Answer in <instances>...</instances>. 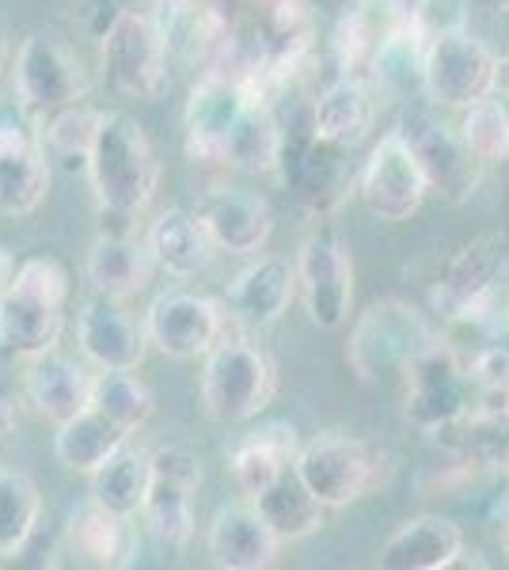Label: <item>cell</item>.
Returning <instances> with one entry per match:
<instances>
[{"label":"cell","mask_w":509,"mask_h":570,"mask_svg":"<svg viewBox=\"0 0 509 570\" xmlns=\"http://www.w3.org/2000/svg\"><path fill=\"white\" fill-rule=\"evenodd\" d=\"M88 187L104 217H137L149 209L160 183V160L145 126L126 110H107L88 156Z\"/></svg>","instance_id":"cell-1"},{"label":"cell","mask_w":509,"mask_h":570,"mask_svg":"<svg viewBox=\"0 0 509 570\" xmlns=\"http://www.w3.org/2000/svg\"><path fill=\"white\" fill-rule=\"evenodd\" d=\"M65 305H69V274L50 255L23 259L8 293L0 297V351L42 357L58 351L65 335Z\"/></svg>","instance_id":"cell-2"},{"label":"cell","mask_w":509,"mask_h":570,"mask_svg":"<svg viewBox=\"0 0 509 570\" xmlns=\"http://www.w3.org/2000/svg\"><path fill=\"white\" fill-rule=\"evenodd\" d=\"M277 373L266 351L252 338L225 335L206 354L202 370V407L217 426H247L274 400Z\"/></svg>","instance_id":"cell-3"},{"label":"cell","mask_w":509,"mask_h":570,"mask_svg":"<svg viewBox=\"0 0 509 570\" xmlns=\"http://www.w3.org/2000/svg\"><path fill=\"white\" fill-rule=\"evenodd\" d=\"M425 346H433V331L414 305L376 301L358 316L346 343V362L358 381L381 384L388 376L407 373Z\"/></svg>","instance_id":"cell-4"},{"label":"cell","mask_w":509,"mask_h":570,"mask_svg":"<svg viewBox=\"0 0 509 570\" xmlns=\"http://www.w3.org/2000/svg\"><path fill=\"white\" fill-rule=\"evenodd\" d=\"M293 472L327 510H342V505L365 499L381 483L384 453L369 445L365 438H354L346 430H327V434L304 441Z\"/></svg>","instance_id":"cell-5"},{"label":"cell","mask_w":509,"mask_h":570,"mask_svg":"<svg viewBox=\"0 0 509 570\" xmlns=\"http://www.w3.org/2000/svg\"><path fill=\"white\" fill-rule=\"evenodd\" d=\"M12 88L16 107L42 118L69 104H80L88 96L91 80L85 61L65 42L50 39V35H27L12 61Z\"/></svg>","instance_id":"cell-6"},{"label":"cell","mask_w":509,"mask_h":570,"mask_svg":"<svg viewBox=\"0 0 509 570\" xmlns=\"http://www.w3.org/2000/svg\"><path fill=\"white\" fill-rule=\"evenodd\" d=\"M168 39L149 8H126L104 39V72L129 99H156L168 80Z\"/></svg>","instance_id":"cell-7"},{"label":"cell","mask_w":509,"mask_h":570,"mask_svg":"<svg viewBox=\"0 0 509 570\" xmlns=\"http://www.w3.org/2000/svg\"><path fill=\"white\" fill-rule=\"evenodd\" d=\"M255 107L252 91L233 69L209 66L194 80L187 110H183V126H187V156L206 168H225L228 137L239 126V118Z\"/></svg>","instance_id":"cell-8"},{"label":"cell","mask_w":509,"mask_h":570,"mask_svg":"<svg viewBox=\"0 0 509 570\" xmlns=\"http://www.w3.org/2000/svg\"><path fill=\"white\" fill-rule=\"evenodd\" d=\"M297 289L304 312L320 331H339L354 305V259L339 228L320 225L297 252Z\"/></svg>","instance_id":"cell-9"},{"label":"cell","mask_w":509,"mask_h":570,"mask_svg":"<svg viewBox=\"0 0 509 570\" xmlns=\"http://www.w3.org/2000/svg\"><path fill=\"white\" fill-rule=\"evenodd\" d=\"M498 58L495 50L476 39L468 27L425 42L422 61V91L441 107H471L495 96Z\"/></svg>","instance_id":"cell-10"},{"label":"cell","mask_w":509,"mask_h":570,"mask_svg":"<svg viewBox=\"0 0 509 570\" xmlns=\"http://www.w3.org/2000/svg\"><path fill=\"white\" fill-rule=\"evenodd\" d=\"M50 195V153L42 118L0 110V217H31Z\"/></svg>","instance_id":"cell-11"},{"label":"cell","mask_w":509,"mask_h":570,"mask_svg":"<svg viewBox=\"0 0 509 570\" xmlns=\"http://www.w3.org/2000/svg\"><path fill=\"white\" fill-rule=\"evenodd\" d=\"M202 491V461L183 445H164L153 453V480L145 494V525L160 544L187 548L194 540V502Z\"/></svg>","instance_id":"cell-12"},{"label":"cell","mask_w":509,"mask_h":570,"mask_svg":"<svg viewBox=\"0 0 509 570\" xmlns=\"http://www.w3.org/2000/svg\"><path fill=\"white\" fill-rule=\"evenodd\" d=\"M358 190L369 214L376 220H388V225H400V220H411L419 214L430 179H425L419 156L411 153L400 130H388L376 141V149L369 153L365 168H361Z\"/></svg>","instance_id":"cell-13"},{"label":"cell","mask_w":509,"mask_h":570,"mask_svg":"<svg viewBox=\"0 0 509 570\" xmlns=\"http://www.w3.org/2000/svg\"><path fill=\"white\" fill-rule=\"evenodd\" d=\"M145 331H149L153 351L172 362H194L225 338V308L202 293L168 289L145 308Z\"/></svg>","instance_id":"cell-14"},{"label":"cell","mask_w":509,"mask_h":570,"mask_svg":"<svg viewBox=\"0 0 509 570\" xmlns=\"http://www.w3.org/2000/svg\"><path fill=\"white\" fill-rule=\"evenodd\" d=\"M395 130L407 137L411 153L419 156L430 190H438L449 202H468L476 195L479 179H483V160L468 149V141L460 134H452L446 122L411 110L395 122Z\"/></svg>","instance_id":"cell-15"},{"label":"cell","mask_w":509,"mask_h":570,"mask_svg":"<svg viewBox=\"0 0 509 570\" xmlns=\"http://www.w3.org/2000/svg\"><path fill=\"white\" fill-rule=\"evenodd\" d=\"M460 373L464 370H460L457 354H452L449 346H441V343L425 346L411 362V370L403 373L407 376V407H403L407 422L425 430V434H433V430H446L464 415L468 395H464V376Z\"/></svg>","instance_id":"cell-16"},{"label":"cell","mask_w":509,"mask_h":570,"mask_svg":"<svg viewBox=\"0 0 509 570\" xmlns=\"http://www.w3.org/2000/svg\"><path fill=\"white\" fill-rule=\"evenodd\" d=\"M209 563L221 570H266L277 563L282 537L252 499L217 505L206 532Z\"/></svg>","instance_id":"cell-17"},{"label":"cell","mask_w":509,"mask_h":570,"mask_svg":"<svg viewBox=\"0 0 509 570\" xmlns=\"http://www.w3.org/2000/svg\"><path fill=\"white\" fill-rule=\"evenodd\" d=\"M77 343L99 370H141L153 351L145 320H134L126 308H118L115 297H104V293L80 308Z\"/></svg>","instance_id":"cell-18"},{"label":"cell","mask_w":509,"mask_h":570,"mask_svg":"<svg viewBox=\"0 0 509 570\" xmlns=\"http://www.w3.org/2000/svg\"><path fill=\"white\" fill-rule=\"evenodd\" d=\"M297 263H285L277 255H255L244 271L228 282V312L244 327H274L290 312L297 297Z\"/></svg>","instance_id":"cell-19"},{"label":"cell","mask_w":509,"mask_h":570,"mask_svg":"<svg viewBox=\"0 0 509 570\" xmlns=\"http://www.w3.org/2000/svg\"><path fill=\"white\" fill-rule=\"evenodd\" d=\"M202 220H206L217 252L228 255H258L271 244L274 209L258 190L247 187H217L202 202Z\"/></svg>","instance_id":"cell-20"},{"label":"cell","mask_w":509,"mask_h":570,"mask_svg":"<svg viewBox=\"0 0 509 570\" xmlns=\"http://www.w3.org/2000/svg\"><path fill=\"white\" fill-rule=\"evenodd\" d=\"M297 453H301V438L297 426H290V422H266V426L244 434L239 445L233 449V456H228V475H233L236 494L255 502L282 475L293 472Z\"/></svg>","instance_id":"cell-21"},{"label":"cell","mask_w":509,"mask_h":570,"mask_svg":"<svg viewBox=\"0 0 509 570\" xmlns=\"http://www.w3.org/2000/svg\"><path fill=\"white\" fill-rule=\"evenodd\" d=\"M411 23L414 16L407 0H358L335 27V58L342 72L361 77V69L373 66L376 53Z\"/></svg>","instance_id":"cell-22"},{"label":"cell","mask_w":509,"mask_h":570,"mask_svg":"<svg viewBox=\"0 0 509 570\" xmlns=\"http://www.w3.org/2000/svg\"><path fill=\"white\" fill-rule=\"evenodd\" d=\"M23 392L35 403L42 419H50L53 426L77 419L80 411L91 407V392H96V376H91L77 357L69 354H42L27 362Z\"/></svg>","instance_id":"cell-23"},{"label":"cell","mask_w":509,"mask_h":570,"mask_svg":"<svg viewBox=\"0 0 509 570\" xmlns=\"http://www.w3.org/2000/svg\"><path fill=\"white\" fill-rule=\"evenodd\" d=\"M376 122V88L358 72H342L320 91L312 107V137L335 145V149H354L369 137Z\"/></svg>","instance_id":"cell-24"},{"label":"cell","mask_w":509,"mask_h":570,"mask_svg":"<svg viewBox=\"0 0 509 570\" xmlns=\"http://www.w3.org/2000/svg\"><path fill=\"white\" fill-rule=\"evenodd\" d=\"M464 556V532L441 513L403 521L376 551V563L388 570H446Z\"/></svg>","instance_id":"cell-25"},{"label":"cell","mask_w":509,"mask_h":570,"mask_svg":"<svg viewBox=\"0 0 509 570\" xmlns=\"http://www.w3.org/2000/svg\"><path fill=\"white\" fill-rule=\"evenodd\" d=\"M85 271H88V282L96 285L104 297L126 301V297H137L141 289H149L153 274L160 271V266H156L149 240H141V236L99 233L88 247Z\"/></svg>","instance_id":"cell-26"},{"label":"cell","mask_w":509,"mask_h":570,"mask_svg":"<svg viewBox=\"0 0 509 570\" xmlns=\"http://www.w3.org/2000/svg\"><path fill=\"white\" fill-rule=\"evenodd\" d=\"M145 240L153 247L156 266L168 271L172 278H198L202 271H209L213 252H217L202 214H190V209L179 206L156 214Z\"/></svg>","instance_id":"cell-27"},{"label":"cell","mask_w":509,"mask_h":570,"mask_svg":"<svg viewBox=\"0 0 509 570\" xmlns=\"http://www.w3.org/2000/svg\"><path fill=\"white\" fill-rule=\"evenodd\" d=\"M65 540H69L72 556H80L91 567H123L129 563L134 551V537H129V518H118L104 502L88 499L69 513L65 525Z\"/></svg>","instance_id":"cell-28"},{"label":"cell","mask_w":509,"mask_h":570,"mask_svg":"<svg viewBox=\"0 0 509 570\" xmlns=\"http://www.w3.org/2000/svg\"><path fill=\"white\" fill-rule=\"evenodd\" d=\"M134 434H126L118 422H110L104 411L88 407L80 411L77 419L61 422L58 434H53V456H58L61 468L77 475H91L96 468H104L118 449Z\"/></svg>","instance_id":"cell-29"},{"label":"cell","mask_w":509,"mask_h":570,"mask_svg":"<svg viewBox=\"0 0 509 570\" xmlns=\"http://www.w3.org/2000/svg\"><path fill=\"white\" fill-rule=\"evenodd\" d=\"M91 480V499L104 502L107 510H115L118 518L134 521L137 513L145 510V494H149V480H153V453L145 449H134L126 441L115 456L96 468L88 475Z\"/></svg>","instance_id":"cell-30"},{"label":"cell","mask_w":509,"mask_h":570,"mask_svg":"<svg viewBox=\"0 0 509 570\" xmlns=\"http://www.w3.org/2000/svg\"><path fill=\"white\" fill-rule=\"evenodd\" d=\"M498 247H502L498 236H483V240H471L452 259L446 282L438 289V305L446 308V316H468L471 308L483 305L498 271Z\"/></svg>","instance_id":"cell-31"},{"label":"cell","mask_w":509,"mask_h":570,"mask_svg":"<svg viewBox=\"0 0 509 570\" xmlns=\"http://www.w3.org/2000/svg\"><path fill=\"white\" fill-rule=\"evenodd\" d=\"M42 518L39 483L27 472L0 468V563H16L31 548Z\"/></svg>","instance_id":"cell-32"},{"label":"cell","mask_w":509,"mask_h":570,"mask_svg":"<svg viewBox=\"0 0 509 570\" xmlns=\"http://www.w3.org/2000/svg\"><path fill=\"white\" fill-rule=\"evenodd\" d=\"M282 164H285V134L274 118V107L255 104L244 118H239L233 137H228L225 168L266 176V171H277Z\"/></svg>","instance_id":"cell-33"},{"label":"cell","mask_w":509,"mask_h":570,"mask_svg":"<svg viewBox=\"0 0 509 570\" xmlns=\"http://www.w3.org/2000/svg\"><path fill=\"white\" fill-rule=\"evenodd\" d=\"M107 110L91 104H69L53 115H42V141L50 160H61L65 168H88V156L96 149L99 126H104Z\"/></svg>","instance_id":"cell-34"},{"label":"cell","mask_w":509,"mask_h":570,"mask_svg":"<svg viewBox=\"0 0 509 570\" xmlns=\"http://www.w3.org/2000/svg\"><path fill=\"white\" fill-rule=\"evenodd\" d=\"M255 505L263 510V518L271 521L277 537H282V544H285V540L312 537V532L323 525V513H327V505H323L316 494H312L309 487L297 480V472L282 475L271 491L258 494Z\"/></svg>","instance_id":"cell-35"},{"label":"cell","mask_w":509,"mask_h":570,"mask_svg":"<svg viewBox=\"0 0 509 570\" xmlns=\"http://www.w3.org/2000/svg\"><path fill=\"white\" fill-rule=\"evenodd\" d=\"M91 407L104 411L110 422L137 434L149 426L156 411V395L149 384L137 376V370H99L96 373V392H91Z\"/></svg>","instance_id":"cell-36"},{"label":"cell","mask_w":509,"mask_h":570,"mask_svg":"<svg viewBox=\"0 0 509 570\" xmlns=\"http://www.w3.org/2000/svg\"><path fill=\"white\" fill-rule=\"evenodd\" d=\"M464 110L468 115H464V122H460V137L468 141V149L483 164L509 160V104L506 99L487 96Z\"/></svg>","instance_id":"cell-37"},{"label":"cell","mask_w":509,"mask_h":570,"mask_svg":"<svg viewBox=\"0 0 509 570\" xmlns=\"http://www.w3.org/2000/svg\"><path fill=\"white\" fill-rule=\"evenodd\" d=\"M411 16H414L419 35L430 42V39H438V35L468 27V0H419V4L411 8Z\"/></svg>","instance_id":"cell-38"},{"label":"cell","mask_w":509,"mask_h":570,"mask_svg":"<svg viewBox=\"0 0 509 570\" xmlns=\"http://www.w3.org/2000/svg\"><path fill=\"white\" fill-rule=\"evenodd\" d=\"M123 12H126V8L118 4V0H80L77 20H80V27H85V31L91 35V39L104 42L110 27L123 20Z\"/></svg>","instance_id":"cell-39"},{"label":"cell","mask_w":509,"mask_h":570,"mask_svg":"<svg viewBox=\"0 0 509 570\" xmlns=\"http://www.w3.org/2000/svg\"><path fill=\"white\" fill-rule=\"evenodd\" d=\"M16 271H20V263H16V252H12V247L0 244V297L8 293V285H12Z\"/></svg>","instance_id":"cell-40"},{"label":"cell","mask_w":509,"mask_h":570,"mask_svg":"<svg viewBox=\"0 0 509 570\" xmlns=\"http://www.w3.org/2000/svg\"><path fill=\"white\" fill-rule=\"evenodd\" d=\"M12 430H16V403L8 400L4 392H0V445L12 438Z\"/></svg>","instance_id":"cell-41"},{"label":"cell","mask_w":509,"mask_h":570,"mask_svg":"<svg viewBox=\"0 0 509 570\" xmlns=\"http://www.w3.org/2000/svg\"><path fill=\"white\" fill-rule=\"evenodd\" d=\"M495 96H502L509 104V53L498 58V80H495Z\"/></svg>","instance_id":"cell-42"},{"label":"cell","mask_w":509,"mask_h":570,"mask_svg":"<svg viewBox=\"0 0 509 570\" xmlns=\"http://www.w3.org/2000/svg\"><path fill=\"white\" fill-rule=\"evenodd\" d=\"M8 53H12V50H8V39H4V35H0V72L8 69Z\"/></svg>","instance_id":"cell-43"},{"label":"cell","mask_w":509,"mask_h":570,"mask_svg":"<svg viewBox=\"0 0 509 570\" xmlns=\"http://www.w3.org/2000/svg\"><path fill=\"white\" fill-rule=\"evenodd\" d=\"M483 8H490V12H498V8H509V0H479Z\"/></svg>","instance_id":"cell-44"},{"label":"cell","mask_w":509,"mask_h":570,"mask_svg":"<svg viewBox=\"0 0 509 570\" xmlns=\"http://www.w3.org/2000/svg\"><path fill=\"white\" fill-rule=\"evenodd\" d=\"M258 4H263V8H274V4H282V0H258Z\"/></svg>","instance_id":"cell-45"}]
</instances>
